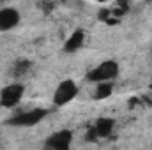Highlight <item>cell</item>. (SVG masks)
Instances as JSON below:
<instances>
[{
    "instance_id": "obj_1",
    "label": "cell",
    "mask_w": 152,
    "mask_h": 150,
    "mask_svg": "<svg viewBox=\"0 0 152 150\" xmlns=\"http://www.w3.org/2000/svg\"><path fill=\"white\" fill-rule=\"evenodd\" d=\"M117 76H118V64L115 60H104V62L97 64L94 69H90L87 78L92 83L99 85V83H110Z\"/></svg>"
},
{
    "instance_id": "obj_2",
    "label": "cell",
    "mask_w": 152,
    "mask_h": 150,
    "mask_svg": "<svg viewBox=\"0 0 152 150\" xmlns=\"http://www.w3.org/2000/svg\"><path fill=\"white\" fill-rule=\"evenodd\" d=\"M48 115V110L44 108H34V110H28V111L23 113H16L12 118H9V124L14 125V127H32V125H37L39 122H42Z\"/></svg>"
},
{
    "instance_id": "obj_3",
    "label": "cell",
    "mask_w": 152,
    "mask_h": 150,
    "mask_svg": "<svg viewBox=\"0 0 152 150\" xmlns=\"http://www.w3.org/2000/svg\"><path fill=\"white\" fill-rule=\"evenodd\" d=\"M78 95V85L73 79H64L58 83V87L53 92V104L55 106H66Z\"/></svg>"
},
{
    "instance_id": "obj_4",
    "label": "cell",
    "mask_w": 152,
    "mask_h": 150,
    "mask_svg": "<svg viewBox=\"0 0 152 150\" xmlns=\"http://www.w3.org/2000/svg\"><path fill=\"white\" fill-rule=\"evenodd\" d=\"M23 94H25V87L21 83H11V85L4 87L0 92V106H4V108L18 106L20 101L23 99Z\"/></svg>"
},
{
    "instance_id": "obj_5",
    "label": "cell",
    "mask_w": 152,
    "mask_h": 150,
    "mask_svg": "<svg viewBox=\"0 0 152 150\" xmlns=\"http://www.w3.org/2000/svg\"><path fill=\"white\" fill-rule=\"evenodd\" d=\"M73 145V133L69 129H60L46 140V147L51 150H69Z\"/></svg>"
},
{
    "instance_id": "obj_6",
    "label": "cell",
    "mask_w": 152,
    "mask_h": 150,
    "mask_svg": "<svg viewBox=\"0 0 152 150\" xmlns=\"http://www.w3.org/2000/svg\"><path fill=\"white\" fill-rule=\"evenodd\" d=\"M20 23V12L14 7H4L0 9V30H12Z\"/></svg>"
},
{
    "instance_id": "obj_7",
    "label": "cell",
    "mask_w": 152,
    "mask_h": 150,
    "mask_svg": "<svg viewBox=\"0 0 152 150\" xmlns=\"http://www.w3.org/2000/svg\"><path fill=\"white\" fill-rule=\"evenodd\" d=\"M92 129H94L97 138H108L115 129V120L113 118H108V117H101V118L96 120Z\"/></svg>"
},
{
    "instance_id": "obj_8",
    "label": "cell",
    "mask_w": 152,
    "mask_h": 150,
    "mask_svg": "<svg viewBox=\"0 0 152 150\" xmlns=\"http://www.w3.org/2000/svg\"><path fill=\"white\" fill-rule=\"evenodd\" d=\"M83 42H85V32H83L81 28H76L75 32L66 39V42H64V51H66V53H76V51L83 46Z\"/></svg>"
},
{
    "instance_id": "obj_9",
    "label": "cell",
    "mask_w": 152,
    "mask_h": 150,
    "mask_svg": "<svg viewBox=\"0 0 152 150\" xmlns=\"http://www.w3.org/2000/svg\"><path fill=\"white\" fill-rule=\"evenodd\" d=\"M112 92H113V85L112 83H99V85H96L94 97L96 99H108L112 95Z\"/></svg>"
},
{
    "instance_id": "obj_10",
    "label": "cell",
    "mask_w": 152,
    "mask_h": 150,
    "mask_svg": "<svg viewBox=\"0 0 152 150\" xmlns=\"http://www.w3.org/2000/svg\"><path fill=\"white\" fill-rule=\"evenodd\" d=\"M30 66H32V62H30V60H20V62L16 64V67H14V74H16V76L25 74V73L30 69Z\"/></svg>"
},
{
    "instance_id": "obj_11",
    "label": "cell",
    "mask_w": 152,
    "mask_h": 150,
    "mask_svg": "<svg viewBox=\"0 0 152 150\" xmlns=\"http://www.w3.org/2000/svg\"><path fill=\"white\" fill-rule=\"evenodd\" d=\"M151 88H152V83H151Z\"/></svg>"
}]
</instances>
